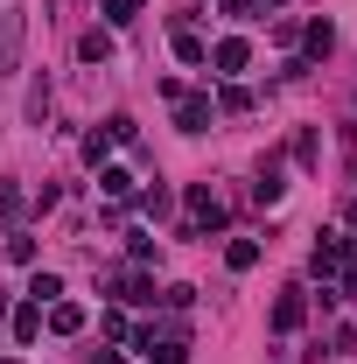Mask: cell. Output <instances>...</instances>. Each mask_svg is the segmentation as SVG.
I'll return each mask as SVG.
<instances>
[{
  "label": "cell",
  "mask_w": 357,
  "mask_h": 364,
  "mask_svg": "<svg viewBox=\"0 0 357 364\" xmlns=\"http://www.w3.org/2000/svg\"><path fill=\"white\" fill-rule=\"evenodd\" d=\"M134 350L147 364H182L189 358V329H182V322H161V329L147 322V329H134Z\"/></svg>",
  "instance_id": "6da1fadb"
},
{
  "label": "cell",
  "mask_w": 357,
  "mask_h": 364,
  "mask_svg": "<svg viewBox=\"0 0 357 364\" xmlns=\"http://www.w3.org/2000/svg\"><path fill=\"white\" fill-rule=\"evenodd\" d=\"M21 36H28V7L7 0V7H0V77L21 70Z\"/></svg>",
  "instance_id": "7a4b0ae2"
},
{
  "label": "cell",
  "mask_w": 357,
  "mask_h": 364,
  "mask_svg": "<svg viewBox=\"0 0 357 364\" xmlns=\"http://www.w3.org/2000/svg\"><path fill=\"white\" fill-rule=\"evenodd\" d=\"M280 196H287V161L267 154L260 161V182H252V203H280Z\"/></svg>",
  "instance_id": "3957f363"
},
{
  "label": "cell",
  "mask_w": 357,
  "mask_h": 364,
  "mask_svg": "<svg viewBox=\"0 0 357 364\" xmlns=\"http://www.w3.org/2000/svg\"><path fill=\"white\" fill-rule=\"evenodd\" d=\"M189 218H196V231H218V225H224V203H218V189H211V182H196V189H189Z\"/></svg>",
  "instance_id": "277c9868"
},
{
  "label": "cell",
  "mask_w": 357,
  "mask_h": 364,
  "mask_svg": "<svg viewBox=\"0 0 357 364\" xmlns=\"http://www.w3.org/2000/svg\"><path fill=\"white\" fill-rule=\"evenodd\" d=\"M211 63H218V77H238V70L252 63V43H245V36H224V43L211 49Z\"/></svg>",
  "instance_id": "5b68a950"
},
{
  "label": "cell",
  "mask_w": 357,
  "mask_h": 364,
  "mask_svg": "<svg viewBox=\"0 0 357 364\" xmlns=\"http://www.w3.org/2000/svg\"><path fill=\"white\" fill-rule=\"evenodd\" d=\"M211 119H218V105H211V98H189V91L176 98V127H182V134H203Z\"/></svg>",
  "instance_id": "8992f818"
},
{
  "label": "cell",
  "mask_w": 357,
  "mask_h": 364,
  "mask_svg": "<svg viewBox=\"0 0 357 364\" xmlns=\"http://www.w3.org/2000/svg\"><path fill=\"white\" fill-rule=\"evenodd\" d=\"M302 322H309V294H302V287H287V294L273 301V329L287 336V329H302Z\"/></svg>",
  "instance_id": "52a82bcc"
},
{
  "label": "cell",
  "mask_w": 357,
  "mask_h": 364,
  "mask_svg": "<svg viewBox=\"0 0 357 364\" xmlns=\"http://www.w3.org/2000/svg\"><path fill=\"white\" fill-rule=\"evenodd\" d=\"M343 252H351L343 238H322V245L309 252V273H322V280H329V273H343Z\"/></svg>",
  "instance_id": "ba28073f"
},
{
  "label": "cell",
  "mask_w": 357,
  "mask_h": 364,
  "mask_svg": "<svg viewBox=\"0 0 357 364\" xmlns=\"http://www.w3.org/2000/svg\"><path fill=\"white\" fill-rule=\"evenodd\" d=\"M224 267H231V273H252V267H260V238H231V245H224Z\"/></svg>",
  "instance_id": "9c48e42d"
},
{
  "label": "cell",
  "mask_w": 357,
  "mask_h": 364,
  "mask_svg": "<svg viewBox=\"0 0 357 364\" xmlns=\"http://www.w3.org/2000/svg\"><path fill=\"white\" fill-rule=\"evenodd\" d=\"M49 329H56V336H78V329H85V309H78V301H49Z\"/></svg>",
  "instance_id": "30bf717a"
},
{
  "label": "cell",
  "mask_w": 357,
  "mask_h": 364,
  "mask_svg": "<svg viewBox=\"0 0 357 364\" xmlns=\"http://www.w3.org/2000/svg\"><path fill=\"white\" fill-rule=\"evenodd\" d=\"M7 329H14V343H36V336H43V309H36V301H28V309H14Z\"/></svg>",
  "instance_id": "8fae6325"
},
{
  "label": "cell",
  "mask_w": 357,
  "mask_h": 364,
  "mask_svg": "<svg viewBox=\"0 0 357 364\" xmlns=\"http://www.w3.org/2000/svg\"><path fill=\"white\" fill-rule=\"evenodd\" d=\"M176 56H182V63H211V43H203L196 28H182V21H176Z\"/></svg>",
  "instance_id": "7c38bea8"
},
{
  "label": "cell",
  "mask_w": 357,
  "mask_h": 364,
  "mask_svg": "<svg viewBox=\"0 0 357 364\" xmlns=\"http://www.w3.org/2000/svg\"><path fill=\"white\" fill-rule=\"evenodd\" d=\"M302 43H309V56H329V49H336V21H309Z\"/></svg>",
  "instance_id": "4fadbf2b"
},
{
  "label": "cell",
  "mask_w": 357,
  "mask_h": 364,
  "mask_svg": "<svg viewBox=\"0 0 357 364\" xmlns=\"http://www.w3.org/2000/svg\"><path fill=\"white\" fill-rule=\"evenodd\" d=\"M28 301H36V309H43V301H63V280H56V273H36V280H28Z\"/></svg>",
  "instance_id": "5bb4252c"
},
{
  "label": "cell",
  "mask_w": 357,
  "mask_h": 364,
  "mask_svg": "<svg viewBox=\"0 0 357 364\" xmlns=\"http://www.w3.org/2000/svg\"><path fill=\"white\" fill-rule=\"evenodd\" d=\"M98 189H105V196H134V176H127V168H112V161H105V168H98Z\"/></svg>",
  "instance_id": "9a60e30c"
},
{
  "label": "cell",
  "mask_w": 357,
  "mask_h": 364,
  "mask_svg": "<svg viewBox=\"0 0 357 364\" xmlns=\"http://www.w3.org/2000/svg\"><path fill=\"white\" fill-rule=\"evenodd\" d=\"M21 218V182H0V225Z\"/></svg>",
  "instance_id": "2e32d148"
},
{
  "label": "cell",
  "mask_w": 357,
  "mask_h": 364,
  "mask_svg": "<svg viewBox=\"0 0 357 364\" xmlns=\"http://www.w3.org/2000/svg\"><path fill=\"white\" fill-rule=\"evenodd\" d=\"M218 112H252V91H245V85H224V98H218Z\"/></svg>",
  "instance_id": "e0dca14e"
},
{
  "label": "cell",
  "mask_w": 357,
  "mask_h": 364,
  "mask_svg": "<svg viewBox=\"0 0 357 364\" xmlns=\"http://www.w3.org/2000/svg\"><path fill=\"white\" fill-rule=\"evenodd\" d=\"M78 49H85L91 63H105V56H112V36H105V28H91V36H85V43H78Z\"/></svg>",
  "instance_id": "ac0fdd59"
},
{
  "label": "cell",
  "mask_w": 357,
  "mask_h": 364,
  "mask_svg": "<svg viewBox=\"0 0 357 364\" xmlns=\"http://www.w3.org/2000/svg\"><path fill=\"white\" fill-rule=\"evenodd\" d=\"M169 203H176V196H169V189H161V182H154V189H147V196H140V210H147V218H169Z\"/></svg>",
  "instance_id": "d6986e66"
},
{
  "label": "cell",
  "mask_w": 357,
  "mask_h": 364,
  "mask_svg": "<svg viewBox=\"0 0 357 364\" xmlns=\"http://www.w3.org/2000/svg\"><path fill=\"white\" fill-rule=\"evenodd\" d=\"M7 259H21V267H36V238H21V231H7Z\"/></svg>",
  "instance_id": "ffe728a7"
},
{
  "label": "cell",
  "mask_w": 357,
  "mask_h": 364,
  "mask_svg": "<svg viewBox=\"0 0 357 364\" xmlns=\"http://www.w3.org/2000/svg\"><path fill=\"white\" fill-rule=\"evenodd\" d=\"M134 14H140V0H105V21H112V28H127Z\"/></svg>",
  "instance_id": "44dd1931"
},
{
  "label": "cell",
  "mask_w": 357,
  "mask_h": 364,
  "mask_svg": "<svg viewBox=\"0 0 357 364\" xmlns=\"http://www.w3.org/2000/svg\"><path fill=\"white\" fill-rule=\"evenodd\" d=\"M105 154H112V134H91L85 140V161H91V168H105Z\"/></svg>",
  "instance_id": "7402d4cb"
},
{
  "label": "cell",
  "mask_w": 357,
  "mask_h": 364,
  "mask_svg": "<svg viewBox=\"0 0 357 364\" xmlns=\"http://www.w3.org/2000/svg\"><path fill=\"white\" fill-rule=\"evenodd\" d=\"M49 112V77H36V85H28V119H43Z\"/></svg>",
  "instance_id": "603a6c76"
},
{
  "label": "cell",
  "mask_w": 357,
  "mask_h": 364,
  "mask_svg": "<svg viewBox=\"0 0 357 364\" xmlns=\"http://www.w3.org/2000/svg\"><path fill=\"white\" fill-rule=\"evenodd\" d=\"M252 7H260V0H224V14H231V21H245Z\"/></svg>",
  "instance_id": "cb8c5ba5"
},
{
  "label": "cell",
  "mask_w": 357,
  "mask_h": 364,
  "mask_svg": "<svg viewBox=\"0 0 357 364\" xmlns=\"http://www.w3.org/2000/svg\"><path fill=\"white\" fill-rule=\"evenodd\" d=\"M98 364H127V358H112V350H98Z\"/></svg>",
  "instance_id": "d4e9b609"
},
{
  "label": "cell",
  "mask_w": 357,
  "mask_h": 364,
  "mask_svg": "<svg viewBox=\"0 0 357 364\" xmlns=\"http://www.w3.org/2000/svg\"><path fill=\"white\" fill-rule=\"evenodd\" d=\"M0 322H7V294H0Z\"/></svg>",
  "instance_id": "484cf974"
},
{
  "label": "cell",
  "mask_w": 357,
  "mask_h": 364,
  "mask_svg": "<svg viewBox=\"0 0 357 364\" xmlns=\"http://www.w3.org/2000/svg\"><path fill=\"white\" fill-rule=\"evenodd\" d=\"M0 364H21V358H0Z\"/></svg>",
  "instance_id": "4316f807"
},
{
  "label": "cell",
  "mask_w": 357,
  "mask_h": 364,
  "mask_svg": "<svg viewBox=\"0 0 357 364\" xmlns=\"http://www.w3.org/2000/svg\"><path fill=\"white\" fill-rule=\"evenodd\" d=\"M267 7H280V0H267Z\"/></svg>",
  "instance_id": "83f0119b"
}]
</instances>
